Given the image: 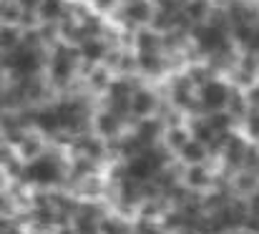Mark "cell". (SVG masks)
<instances>
[{
	"label": "cell",
	"mask_w": 259,
	"mask_h": 234,
	"mask_svg": "<svg viewBox=\"0 0 259 234\" xmlns=\"http://www.w3.org/2000/svg\"><path fill=\"white\" fill-rule=\"evenodd\" d=\"M249 101H247V93H239V91H232L229 96V103H227V111L234 116V119H244L249 113Z\"/></svg>",
	"instance_id": "cell-22"
},
{
	"label": "cell",
	"mask_w": 259,
	"mask_h": 234,
	"mask_svg": "<svg viewBox=\"0 0 259 234\" xmlns=\"http://www.w3.org/2000/svg\"><path fill=\"white\" fill-rule=\"evenodd\" d=\"M121 15L128 25H146L154 18V8L149 0H126Z\"/></svg>",
	"instance_id": "cell-6"
},
{
	"label": "cell",
	"mask_w": 259,
	"mask_h": 234,
	"mask_svg": "<svg viewBox=\"0 0 259 234\" xmlns=\"http://www.w3.org/2000/svg\"><path fill=\"white\" fill-rule=\"evenodd\" d=\"M134 46L139 53H161L164 48V33L154 28H139L134 33Z\"/></svg>",
	"instance_id": "cell-7"
},
{
	"label": "cell",
	"mask_w": 259,
	"mask_h": 234,
	"mask_svg": "<svg viewBox=\"0 0 259 234\" xmlns=\"http://www.w3.org/2000/svg\"><path fill=\"white\" fill-rule=\"evenodd\" d=\"M0 53H3V51H0ZM0 71H3V56H0Z\"/></svg>",
	"instance_id": "cell-40"
},
{
	"label": "cell",
	"mask_w": 259,
	"mask_h": 234,
	"mask_svg": "<svg viewBox=\"0 0 259 234\" xmlns=\"http://www.w3.org/2000/svg\"><path fill=\"white\" fill-rule=\"evenodd\" d=\"M247 101H249V106H257L259 108V81L249 86V91H247Z\"/></svg>",
	"instance_id": "cell-31"
},
{
	"label": "cell",
	"mask_w": 259,
	"mask_h": 234,
	"mask_svg": "<svg viewBox=\"0 0 259 234\" xmlns=\"http://www.w3.org/2000/svg\"><path fill=\"white\" fill-rule=\"evenodd\" d=\"M244 227H247L252 234H259V214H252V217L247 219V224H244Z\"/></svg>",
	"instance_id": "cell-34"
},
{
	"label": "cell",
	"mask_w": 259,
	"mask_h": 234,
	"mask_svg": "<svg viewBox=\"0 0 259 234\" xmlns=\"http://www.w3.org/2000/svg\"><path fill=\"white\" fill-rule=\"evenodd\" d=\"M136 63H139L136 71H141L144 76H161L166 68V61L161 58V53H139Z\"/></svg>",
	"instance_id": "cell-13"
},
{
	"label": "cell",
	"mask_w": 259,
	"mask_h": 234,
	"mask_svg": "<svg viewBox=\"0 0 259 234\" xmlns=\"http://www.w3.org/2000/svg\"><path fill=\"white\" fill-rule=\"evenodd\" d=\"M8 232H10V224L5 219H0V234H8Z\"/></svg>",
	"instance_id": "cell-37"
},
{
	"label": "cell",
	"mask_w": 259,
	"mask_h": 234,
	"mask_svg": "<svg viewBox=\"0 0 259 234\" xmlns=\"http://www.w3.org/2000/svg\"><path fill=\"white\" fill-rule=\"evenodd\" d=\"M244 126H247V134H249L252 139H257L259 141V108L257 106L244 116Z\"/></svg>",
	"instance_id": "cell-29"
},
{
	"label": "cell",
	"mask_w": 259,
	"mask_h": 234,
	"mask_svg": "<svg viewBox=\"0 0 259 234\" xmlns=\"http://www.w3.org/2000/svg\"><path fill=\"white\" fill-rule=\"evenodd\" d=\"M78 58H81L78 46H71V43H66V41L56 43V48H53V53H51V61H48L53 83L66 86V83L73 78V73H76Z\"/></svg>",
	"instance_id": "cell-2"
},
{
	"label": "cell",
	"mask_w": 259,
	"mask_h": 234,
	"mask_svg": "<svg viewBox=\"0 0 259 234\" xmlns=\"http://www.w3.org/2000/svg\"><path fill=\"white\" fill-rule=\"evenodd\" d=\"M66 15V3L63 0H43L40 8H38V18L43 23H56V20H63Z\"/></svg>",
	"instance_id": "cell-15"
},
{
	"label": "cell",
	"mask_w": 259,
	"mask_h": 234,
	"mask_svg": "<svg viewBox=\"0 0 259 234\" xmlns=\"http://www.w3.org/2000/svg\"><path fill=\"white\" fill-rule=\"evenodd\" d=\"M156 106H159V101H156V96L149 88H136L134 91V96H131V113L134 116L146 119V116H151L156 111Z\"/></svg>",
	"instance_id": "cell-12"
},
{
	"label": "cell",
	"mask_w": 259,
	"mask_h": 234,
	"mask_svg": "<svg viewBox=\"0 0 259 234\" xmlns=\"http://www.w3.org/2000/svg\"><path fill=\"white\" fill-rule=\"evenodd\" d=\"M78 51H81V58L86 63H103L106 53L111 51V43L106 38H86L83 43H78Z\"/></svg>",
	"instance_id": "cell-11"
},
{
	"label": "cell",
	"mask_w": 259,
	"mask_h": 234,
	"mask_svg": "<svg viewBox=\"0 0 259 234\" xmlns=\"http://www.w3.org/2000/svg\"><path fill=\"white\" fill-rule=\"evenodd\" d=\"M184 13L189 15L191 23H204V20L209 18L211 8H209V0H186Z\"/></svg>",
	"instance_id": "cell-18"
},
{
	"label": "cell",
	"mask_w": 259,
	"mask_h": 234,
	"mask_svg": "<svg viewBox=\"0 0 259 234\" xmlns=\"http://www.w3.org/2000/svg\"><path fill=\"white\" fill-rule=\"evenodd\" d=\"M136 234H161V229L154 227V224H149V222H141L139 229H136Z\"/></svg>",
	"instance_id": "cell-32"
},
{
	"label": "cell",
	"mask_w": 259,
	"mask_h": 234,
	"mask_svg": "<svg viewBox=\"0 0 259 234\" xmlns=\"http://www.w3.org/2000/svg\"><path fill=\"white\" fill-rule=\"evenodd\" d=\"M179 154H181V159H184L186 164H201V161L206 159V144H201L199 139H189L186 146H184Z\"/></svg>",
	"instance_id": "cell-17"
},
{
	"label": "cell",
	"mask_w": 259,
	"mask_h": 234,
	"mask_svg": "<svg viewBox=\"0 0 259 234\" xmlns=\"http://www.w3.org/2000/svg\"><path fill=\"white\" fill-rule=\"evenodd\" d=\"M189 134H191V139H199V141H201V144H206V146H209V141L217 136V131L209 126V121H206V119H191Z\"/></svg>",
	"instance_id": "cell-20"
},
{
	"label": "cell",
	"mask_w": 259,
	"mask_h": 234,
	"mask_svg": "<svg viewBox=\"0 0 259 234\" xmlns=\"http://www.w3.org/2000/svg\"><path fill=\"white\" fill-rule=\"evenodd\" d=\"M189 139H191V134L184 131V129H179V126H171V129L166 131V146H169L171 151H181Z\"/></svg>",
	"instance_id": "cell-26"
},
{
	"label": "cell",
	"mask_w": 259,
	"mask_h": 234,
	"mask_svg": "<svg viewBox=\"0 0 259 234\" xmlns=\"http://www.w3.org/2000/svg\"><path fill=\"white\" fill-rule=\"evenodd\" d=\"M73 232H76V234H98V222H96V219H91V217H83V214H78Z\"/></svg>",
	"instance_id": "cell-28"
},
{
	"label": "cell",
	"mask_w": 259,
	"mask_h": 234,
	"mask_svg": "<svg viewBox=\"0 0 259 234\" xmlns=\"http://www.w3.org/2000/svg\"><path fill=\"white\" fill-rule=\"evenodd\" d=\"M73 151L81 156H91V159H98V156H103L106 151V146H103V141L101 139H93V136H78L76 141H73Z\"/></svg>",
	"instance_id": "cell-14"
},
{
	"label": "cell",
	"mask_w": 259,
	"mask_h": 234,
	"mask_svg": "<svg viewBox=\"0 0 259 234\" xmlns=\"http://www.w3.org/2000/svg\"><path fill=\"white\" fill-rule=\"evenodd\" d=\"M206 121H209V126H211L217 134H222V131H229V129H232V124H234L237 119L224 108V111H211V113L206 116Z\"/></svg>",
	"instance_id": "cell-23"
},
{
	"label": "cell",
	"mask_w": 259,
	"mask_h": 234,
	"mask_svg": "<svg viewBox=\"0 0 259 234\" xmlns=\"http://www.w3.org/2000/svg\"><path fill=\"white\" fill-rule=\"evenodd\" d=\"M209 181H211V176H209V171L201 164H191L189 166V171H186V184L189 186H206Z\"/></svg>",
	"instance_id": "cell-25"
},
{
	"label": "cell",
	"mask_w": 259,
	"mask_h": 234,
	"mask_svg": "<svg viewBox=\"0 0 259 234\" xmlns=\"http://www.w3.org/2000/svg\"><path fill=\"white\" fill-rule=\"evenodd\" d=\"M164 121L161 119H151V116H146V119H141L139 121V126L134 129V134L141 139V144L144 146H154V144H159V136L164 134Z\"/></svg>",
	"instance_id": "cell-10"
},
{
	"label": "cell",
	"mask_w": 259,
	"mask_h": 234,
	"mask_svg": "<svg viewBox=\"0 0 259 234\" xmlns=\"http://www.w3.org/2000/svg\"><path fill=\"white\" fill-rule=\"evenodd\" d=\"M229 96H232L229 83H224L219 78H209L204 86H199V101H201V106H204L206 113L224 111L227 103H229Z\"/></svg>",
	"instance_id": "cell-5"
},
{
	"label": "cell",
	"mask_w": 259,
	"mask_h": 234,
	"mask_svg": "<svg viewBox=\"0 0 259 234\" xmlns=\"http://www.w3.org/2000/svg\"><path fill=\"white\" fill-rule=\"evenodd\" d=\"M23 176L33 184H40V186H48V184H56L61 179V164L56 161V156H35L28 161V166L23 169Z\"/></svg>",
	"instance_id": "cell-4"
},
{
	"label": "cell",
	"mask_w": 259,
	"mask_h": 234,
	"mask_svg": "<svg viewBox=\"0 0 259 234\" xmlns=\"http://www.w3.org/2000/svg\"><path fill=\"white\" fill-rule=\"evenodd\" d=\"M96 3V8H101V10H106V8H111L116 0H93Z\"/></svg>",
	"instance_id": "cell-36"
},
{
	"label": "cell",
	"mask_w": 259,
	"mask_h": 234,
	"mask_svg": "<svg viewBox=\"0 0 259 234\" xmlns=\"http://www.w3.org/2000/svg\"><path fill=\"white\" fill-rule=\"evenodd\" d=\"M18 154L23 156V159H35V156H40V139L38 136H30V134H25L23 136V141L18 144Z\"/></svg>",
	"instance_id": "cell-24"
},
{
	"label": "cell",
	"mask_w": 259,
	"mask_h": 234,
	"mask_svg": "<svg viewBox=\"0 0 259 234\" xmlns=\"http://www.w3.org/2000/svg\"><path fill=\"white\" fill-rule=\"evenodd\" d=\"M211 73H214V71H211L209 66H191L186 76L191 78V81H194L196 86H204V83H206L209 78H214V76H211Z\"/></svg>",
	"instance_id": "cell-27"
},
{
	"label": "cell",
	"mask_w": 259,
	"mask_h": 234,
	"mask_svg": "<svg viewBox=\"0 0 259 234\" xmlns=\"http://www.w3.org/2000/svg\"><path fill=\"white\" fill-rule=\"evenodd\" d=\"M40 3H43V0H18V5H20L23 10H33V13H38Z\"/></svg>",
	"instance_id": "cell-33"
},
{
	"label": "cell",
	"mask_w": 259,
	"mask_h": 234,
	"mask_svg": "<svg viewBox=\"0 0 259 234\" xmlns=\"http://www.w3.org/2000/svg\"><path fill=\"white\" fill-rule=\"evenodd\" d=\"M43 66V56L38 48H30L25 43H20L18 48L3 53V68L10 71L13 78H23V76H38Z\"/></svg>",
	"instance_id": "cell-1"
},
{
	"label": "cell",
	"mask_w": 259,
	"mask_h": 234,
	"mask_svg": "<svg viewBox=\"0 0 259 234\" xmlns=\"http://www.w3.org/2000/svg\"><path fill=\"white\" fill-rule=\"evenodd\" d=\"M93 161L96 159H91V156H81V159H76V164H73V176H86L93 171Z\"/></svg>",
	"instance_id": "cell-30"
},
{
	"label": "cell",
	"mask_w": 259,
	"mask_h": 234,
	"mask_svg": "<svg viewBox=\"0 0 259 234\" xmlns=\"http://www.w3.org/2000/svg\"><path fill=\"white\" fill-rule=\"evenodd\" d=\"M111 68L108 66H96V68H91V73H88V83H91V88L93 91H108V86H111Z\"/></svg>",
	"instance_id": "cell-21"
},
{
	"label": "cell",
	"mask_w": 259,
	"mask_h": 234,
	"mask_svg": "<svg viewBox=\"0 0 259 234\" xmlns=\"http://www.w3.org/2000/svg\"><path fill=\"white\" fill-rule=\"evenodd\" d=\"M191 38H194L196 51H199L201 56H211V53H217V51H224V48H232V46H234L229 30H222V28L206 23V20L191 25Z\"/></svg>",
	"instance_id": "cell-3"
},
{
	"label": "cell",
	"mask_w": 259,
	"mask_h": 234,
	"mask_svg": "<svg viewBox=\"0 0 259 234\" xmlns=\"http://www.w3.org/2000/svg\"><path fill=\"white\" fill-rule=\"evenodd\" d=\"M8 234H20V232H18V229H10V232H8Z\"/></svg>",
	"instance_id": "cell-39"
},
{
	"label": "cell",
	"mask_w": 259,
	"mask_h": 234,
	"mask_svg": "<svg viewBox=\"0 0 259 234\" xmlns=\"http://www.w3.org/2000/svg\"><path fill=\"white\" fill-rule=\"evenodd\" d=\"M8 209V199L5 197H0V212H5Z\"/></svg>",
	"instance_id": "cell-38"
},
{
	"label": "cell",
	"mask_w": 259,
	"mask_h": 234,
	"mask_svg": "<svg viewBox=\"0 0 259 234\" xmlns=\"http://www.w3.org/2000/svg\"><path fill=\"white\" fill-rule=\"evenodd\" d=\"M13 159V151H10V146L8 144H0V164H8Z\"/></svg>",
	"instance_id": "cell-35"
},
{
	"label": "cell",
	"mask_w": 259,
	"mask_h": 234,
	"mask_svg": "<svg viewBox=\"0 0 259 234\" xmlns=\"http://www.w3.org/2000/svg\"><path fill=\"white\" fill-rule=\"evenodd\" d=\"M23 43V30L18 25H0V51L8 53Z\"/></svg>",
	"instance_id": "cell-16"
},
{
	"label": "cell",
	"mask_w": 259,
	"mask_h": 234,
	"mask_svg": "<svg viewBox=\"0 0 259 234\" xmlns=\"http://www.w3.org/2000/svg\"><path fill=\"white\" fill-rule=\"evenodd\" d=\"M247 151H249V144L242 139V136H229V141H227V146L222 149V154H224V161L232 166V169H242L244 166V161H247Z\"/></svg>",
	"instance_id": "cell-9"
},
{
	"label": "cell",
	"mask_w": 259,
	"mask_h": 234,
	"mask_svg": "<svg viewBox=\"0 0 259 234\" xmlns=\"http://www.w3.org/2000/svg\"><path fill=\"white\" fill-rule=\"evenodd\" d=\"M121 124H123V119L118 116V113H113L111 108H106V111H101L98 116H96V121H93V129H96V134L101 136V139H116L118 136V131H121Z\"/></svg>",
	"instance_id": "cell-8"
},
{
	"label": "cell",
	"mask_w": 259,
	"mask_h": 234,
	"mask_svg": "<svg viewBox=\"0 0 259 234\" xmlns=\"http://www.w3.org/2000/svg\"><path fill=\"white\" fill-rule=\"evenodd\" d=\"M23 15V8L18 0H0V23L3 25H18Z\"/></svg>",
	"instance_id": "cell-19"
}]
</instances>
